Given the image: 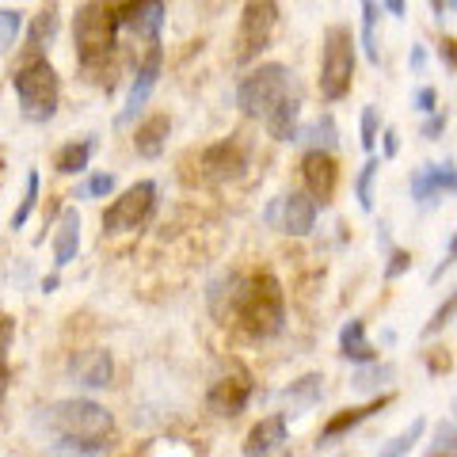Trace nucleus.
Here are the masks:
<instances>
[{"label":"nucleus","mask_w":457,"mask_h":457,"mask_svg":"<svg viewBox=\"0 0 457 457\" xmlns=\"http://www.w3.org/2000/svg\"><path fill=\"white\" fill-rule=\"evenodd\" d=\"M339 354H343L347 362H354V366L378 362V347L370 343L366 324H362L359 317H351L347 324H343V332H339Z\"/></svg>","instance_id":"19"},{"label":"nucleus","mask_w":457,"mask_h":457,"mask_svg":"<svg viewBox=\"0 0 457 457\" xmlns=\"http://www.w3.org/2000/svg\"><path fill=\"white\" fill-rule=\"evenodd\" d=\"M378 0H362V50L370 65H381V50H378Z\"/></svg>","instance_id":"26"},{"label":"nucleus","mask_w":457,"mask_h":457,"mask_svg":"<svg viewBox=\"0 0 457 457\" xmlns=\"http://www.w3.org/2000/svg\"><path fill=\"white\" fill-rule=\"evenodd\" d=\"M12 339H16V320H12L8 312H0V359H4V351L12 347Z\"/></svg>","instance_id":"40"},{"label":"nucleus","mask_w":457,"mask_h":457,"mask_svg":"<svg viewBox=\"0 0 457 457\" xmlns=\"http://www.w3.org/2000/svg\"><path fill=\"white\" fill-rule=\"evenodd\" d=\"M35 198H38V171H27V187H23V198H20V210L12 213V228H23L27 218L35 210Z\"/></svg>","instance_id":"30"},{"label":"nucleus","mask_w":457,"mask_h":457,"mask_svg":"<svg viewBox=\"0 0 457 457\" xmlns=\"http://www.w3.org/2000/svg\"><path fill=\"white\" fill-rule=\"evenodd\" d=\"M20 27H23V16L16 8H0V54L16 46V35H20Z\"/></svg>","instance_id":"31"},{"label":"nucleus","mask_w":457,"mask_h":457,"mask_svg":"<svg viewBox=\"0 0 457 457\" xmlns=\"http://www.w3.org/2000/svg\"><path fill=\"white\" fill-rule=\"evenodd\" d=\"M248 339H270L282 332L286 324V294L282 282L270 270H255V275L228 278V312Z\"/></svg>","instance_id":"2"},{"label":"nucleus","mask_w":457,"mask_h":457,"mask_svg":"<svg viewBox=\"0 0 457 457\" xmlns=\"http://www.w3.org/2000/svg\"><path fill=\"white\" fill-rule=\"evenodd\" d=\"M237 107L248 119H260L275 141H297V119H302V88L290 65L263 62L237 84Z\"/></svg>","instance_id":"1"},{"label":"nucleus","mask_w":457,"mask_h":457,"mask_svg":"<svg viewBox=\"0 0 457 457\" xmlns=\"http://www.w3.org/2000/svg\"><path fill=\"white\" fill-rule=\"evenodd\" d=\"M442 57L450 62V69H457V38H442Z\"/></svg>","instance_id":"42"},{"label":"nucleus","mask_w":457,"mask_h":457,"mask_svg":"<svg viewBox=\"0 0 457 457\" xmlns=\"http://www.w3.org/2000/svg\"><path fill=\"white\" fill-rule=\"evenodd\" d=\"M411 104H416L420 114H435V111H438V92H435V88H420Z\"/></svg>","instance_id":"38"},{"label":"nucleus","mask_w":457,"mask_h":457,"mask_svg":"<svg viewBox=\"0 0 457 457\" xmlns=\"http://www.w3.org/2000/svg\"><path fill=\"white\" fill-rule=\"evenodd\" d=\"M161 65H164V50H161V46H149L145 57H141V65H137V73H134L130 92H126V104H122V111H119V126L134 122V114L145 107V99L153 96L156 80H161Z\"/></svg>","instance_id":"14"},{"label":"nucleus","mask_w":457,"mask_h":457,"mask_svg":"<svg viewBox=\"0 0 457 457\" xmlns=\"http://www.w3.org/2000/svg\"><path fill=\"white\" fill-rule=\"evenodd\" d=\"M198 168L210 183H228V179H240L248 171V145L240 137H225L218 145L203 149L198 156Z\"/></svg>","instance_id":"11"},{"label":"nucleus","mask_w":457,"mask_h":457,"mask_svg":"<svg viewBox=\"0 0 457 457\" xmlns=\"http://www.w3.org/2000/svg\"><path fill=\"white\" fill-rule=\"evenodd\" d=\"M320 396H324V374H305V378H297L290 389L282 393L286 400V416H297V411H305L312 404H320Z\"/></svg>","instance_id":"22"},{"label":"nucleus","mask_w":457,"mask_h":457,"mask_svg":"<svg viewBox=\"0 0 457 457\" xmlns=\"http://www.w3.org/2000/svg\"><path fill=\"white\" fill-rule=\"evenodd\" d=\"M408 191H411V203H420V206H431V203H438V198L457 195V164L453 161H442V164L416 168V176H411Z\"/></svg>","instance_id":"13"},{"label":"nucleus","mask_w":457,"mask_h":457,"mask_svg":"<svg viewBox=\"0 0 457 457\" xmlns=\"http://www.w3.org/2000/svg\"><path fill=\"white\" fill-rule=\"evenodd\" d=\"M457 317V290L446 297V302H442L438 309H435V317L431 320H427V328H423V336H438L442 332V328H446L450 320Z\"/></svg>","instance_id":"33"},{"label":"nucleus","mask_w":457,"mask_h":457,"mask_svg":"<svg viewBox=\"0 0 457 457\" xmlns=\"http://www.w3.org/2000/svg\"><path fill=\"white\" fill-rule=\"evenodd\" d=\"M54 35H57V4H46V8H42L38 16H35V23H31V35H27V50L38 54L42 46H50Z\"/></svg>","instance_id":"25"},{"label":"nucleus","mask_w":457,"mask_h":457,"mask_svg":"<svg viewBox=\"0 0 457 457\" xmlns=\"http://www.w3.org/2000/svg\"><path fill=\"white\" fill-rule=\"evenodd\" d=\"M423 431H427V420H423V416H420V420H411V427H404V431H400L396 438L385 442L378 457H408L411 446H416V442L423 438Z\"/></svg>","instance_id":"27"},{"label":"nucleus","mask_w":457,"mask_h":457,"mask_svg":"<svg viewBox=\"0 0 457 457\" xmlns=\"http://www.w3.org/2000/svg\"><path fill=\"white\" fill-rule=\"evenodd\" d=\"M408 65H411V69H416V73H423V65H427V50H423V46H416V50H411V57H408Z\"/></svg>","instance_id":"44"},{"label":"nucleus","mask_w":457,"mask_h":457,"mask_svg":"<svg viewBox=\"0 0 457 457\" xmlns=\"http://www.w3.org/2000/svg\"><path fill=\"white\" fill-rule=\"evenodd\" d=\"M4 396H8V366L0 359V404H4Z\"/></svg>","instance_id":"45"},{"label":"nucleus","mask_w":457,"mask_h":457,"mask_svg":"<svg viewBox=\"0 0 457 457\" xmlns=\"http://www.w3.org/2000/svg\"><path fill=\"white\" fill-rule=\"evenodd\" d=\"M77 252H80V213L69 206L62 218H57V228H54V263L69 267L77 260Z\"/></svg>","instance_id":"20"},{"label":"nucleus","mask_w":457,"mask_h":457,"mask_svg":"<svg viewBox=\"0 0 457 457\" xmlns=\"http://www.w3.org/2000/svg\"><path fill=\"white\" fill-rule=\"evenodd\" d=\"M252 396H255V378H252V370H248L245 362L228 359V366H225L221 374L213 378V385H210L206 408H210L218 420H237L240 411L252 404Z\"/></svg>","instance_id":"8"},{"label":"nucleus","mask_w":457,"mask_h":457,"mask_svg":"<svg viewBox=\"0 0 457 457\" xmlns=\"http://www.w3.org/2000/svg\"><path fill=\"white\" fill-rule=\"evenodd\" d=\"M453 263H457V233L450 237V245H446V255H442V263H438V267L431 270V282H438V278L446 275V270H450Z\"/></svg>","instance_id":"39"},{"label":"nucleus","mask_w":457,"mask_h":457,"mask_svg":"<svg viewBox=\"0 0 457 457\" xmlns=\"http://www.w3.org/2000/svg\"><path fill=\"white\" fill-rule=\"evenodd\" d=\"M423 457H457V423L442 420L435 427V438H431V446H427Z\"/></svg>","instance_id":"29"},{"label":"nucleus","mask_w":457,"mask_h":457,"mask_svg":"<svg viewBox=\"0 0 457 457\" xmlns=\"http://www.w3.org/2000/svg\"><path fill=\"white\" fill-rule=\"evenodd\" d=\"M309 141V149H324V153H332L339 145V130H336V119L332 114H320L312 126H305V130H297V141Z\"/></svg>","instance_id":"24"},{"label":"nucleus","mask_w":457,"mask_h":457,"mask_svg":"<svg viewBox=\"0 0 457 457\" xmlns=\"http://www.w3.org/2000/svg\"><path fill=\"white\" fill-rule=\"evenodd\" d=\"M411 267V252H404V248H393L389 252V267H385V278H400V275H404V270Z\"/></svg>","instance_id":"36"},{"label":"nucleus","mask_w":457,"mask_h":457,"mask_svg":"<svg viewBox=\"0 0 457 457\" xmlns=\"http://www.w3.org/2000/svg\"><path fill=\"white\" fill-rule=\"evenodd\" d=\"M442 130H446V114L435 111V114H427V122H423V130H420V134H423L427 141H438Z\"/></svg>","instance_id":"37"},{"label":"nucleus","mask_w":457,"mask_h":457,"mask_svg":"<svg viewBox=\"0 0 457 457\" xmlns=\"http://www.w3.org/2000/svg\"><path fill=\"white\" fill-rule=\"evenodd\" d=\"M73 42H77V62L84 69V77L104 80V73L111 69L114 46H119V23H114V12L107 8V0H88L77 12Z\"/></svg>","instance_id":"4"},{"label":"nucleus","mask_w":457,"mask_h":457,"mask_svg":"<svg viewBox=\"0 0 457 457\" xmlns=\"http://www.w3.org/2000/svg\"><path fill=\"white\" fill-rule=\"evenodd\" d=\"M378 171H381V161L378 156H370V161L359 168V179H354V198H359V206L370 213L374 210V183H378Z\"/></svg>","instance_id":"28"},{"label":"nucleus","mask_w":457,"mask_h":457,"mask_svg":"<svg viewBox=\"0 0 457 457\" xmlns=\"http://www.w3.org/2000/svg\"><path fill=\"white\" fill-rule=\"evenodd\" d=\"M278 0H248L240 8V23H237V38H233V57L237 65H252L260 62V54L270 46L275 38V27H278Z\"/></svg>","instance_id":"7"},{"label":"nucleus","mask_w":457,"mask_h":457,"mask_svg":"<svg viewBox=\"0 0 457 457\" xmlns=\"http://www.w3.org/2000/svg\"><path fill=\"white\" fill-rule=\"evenodd\" d=\"M396 153H400V141H396V130L389 126V130H385V156H389V161H393Z\"/></svg>","instance_id":"43"},{"label":"nucleus","mask_w":457,"mask_h":457,"mask_svg":"<svg viewBox=\"0 0 457 457\" xmlns=\"http://www.w3.org/2000/svg\"><path fill=\"white\" fill-rule=\"evenodd\" d=\"M381 8L389 12V16H396V20H404V12H408V0H381Z\"/></svg>","instance_id":"41"},{"label":"nucleus","mask_w":457,"mask_h":457,"mask_svg":"<svg viewBox=\"0 0 457 457\" xmlns=\"http://www.w3.org/2000/svg\"><path fill=\"white\" fill-rule=\"evenodd\" d=\"M114 191V176L111 171H99V176H88V183L80 187V198H104Z\"/></svg>","instance_id":"34"},{"label":"nucleus","mask_w":457,"mask_h":457,"mask_svg":"<svg viewBox=\"0 0 457 457\" xmlns=\"http://www.w3.org/2000/svg\"><path fill=\"white\" fill-rule=\"evenodd\" d=\"M168 134H171V119H168V114H149V119L137 126V134H134L137 156H145V161H156V156L168 149Z\"/></svg>","instance_id":"21"},{"label":"nucleus","mask_w":457,"mask_h":457,"mask_svg":"<svg viewBox=\"0 0 457 457\" xmlns=\"http://www.w3.org/2000/svg\"><path fill=\"white\" fill-rule=\"evenodd\" d=\"M302 183H305V195H309L317 206L332 203L336 183H339V168H336V161H332V153L309 149V153L302 156Z\"/></svg>","instance_id":"15"},{"label":"nucleus","mask_w":457,"mask_h":457,"mask_svg":"<svg viewBox=\"0 0 457 457\" xmlns=\"http://www.w3.org/2000/svg\"><path fill=\"white\" fill-rule=\"evenodd\" d=\"M156 198H161V191H156L153 179L126 187L104 213V233H134V228H141L156 213Z\"/></svg>","instance_id":"9"},{"label":"nucleus","mask_w":457,"mask_h":457,"mask_svg":"<svg viewBox=\"0 0 457 457\" xmlns=\"http://www.w3.org/2000/svg\"><path fill=\"white\" fill-rule=\"evenodd\" d=\"M359 130H362V149L366 153H374V145H378V107H362V126H359Z\"/></svg>","instance_id":"35"},{"label":"nucleus","mask_w":457,"mask_h":457,"mask_svg":"<svg viewBox=\"0 0 457 457\" xmlns=\"http://www.w3.org/2000/svg\"><path fill=\"white\" fill-rule=\"evenodd\" d=\"M389 404H393V393L366 400V404H359V408H343V411H336V416L320 427L317 446H332L336 438H343L347 431H354V427H359V423H366L370 416H378V411H381V408H389Z\"/></svg>","instance_id":"16"},{"label":"nucleus","mask_w":457,"mask_h":457,"mask_svg":"<svg viewBox=\"0 0 457 457\" xmlns=\"http://www.w3.org/2000/svg\"><path fill=\"white\" fill-rule=\"evenodd\" d=\"M119 35H130L149 46H161V31H164V0H130L114 12Z\"/></svg>","instance_id":"10"},{"label":"nucleus","mask_w":457,"mask_h":457,"mask_svg":"<svg viewBox=\"0 0 457 457\" xmlns=\"http://www.w3.org/2000/svg\"><path fill=\"white\" fill-rule=\"evenodd\" d=\"M354 31L347 23H332L324 31V46H320V99L324 104H339L351 96L354 84Z\"/></svg>","instance_id":"5"},{"label":"nucleus","mask_w":457,"mask_h":457,"mask_svg":"<svg viewBox=\"0 0 457 457\" xmlns=\"http://www.w3.org/2000/svg\"><path fill=\"white\" fill-rule=\"evenodd\" d=\"M267 221L286 237H309L317 225V203L305 191H290L267 210Z\"/></svg>","instance_id":"12"},{"label":"nucleus","mask_w":457,"mask_h":457,"mask_svg":"<svg viewBox=\"0 0 457 457\" xmlns=\"http://www.w3.org/2000/svg\"><path fill=\"white\" fill-rule=\"evenodd\" d=\"M92 153H96V141L84 137V141H69L54 153V168L62 171V176H77V171H88L92 164Z\"/></svg>","instance_id":"23"},{"label":"nucleus","mask_w":457,"mask_h":457,"mask_svg":"<svg viewBox=\"0 0 457 457\" xmlns=\"http://www.w3.org/2000/svg\"><path fill=\"white\" fill-rule=\"evenodd\" d=\"M12 88H16L20 111L27 122H50L62 104V80H57L54 65L46 57H31L23 69H16L12 77Z\"/></svg>","instance_id":"6"},{"label":"nucleus","mask_w":457,"mask_h":457,"mask_svg":"<svg viewBox=\"0 0 457 457\" xmlns=\"http://www.w3.org/2000/svg\"><path fill=\"white\" fill-rule=\"evenodd\" d=\"M431 4H435V12H438V16H442V8H446V0H431Z\"/></svg>","instance_id":"46"},{"label":"nucleus","mask_w":457,"mask_h":457,"mask_svg":"<svg viewBox=\"0 0 457 457\" xmlns=\"http://www.w3.org/2000/svg\"><path fill=\"white\" fill-rule=\"evenodd\" d=\"M446 8H453V12H457V0H446Z\"/></svg>","instance_id":"47"},{"label":"nucleus","mask_w":457,"mask_h":457,"mask_svg":"<svg viewBox=\"0 0 457 457\" xmlns=\"http://www.w3.org/2000/svg\"><path fill=\"white\" fill-rule=\"evenodd\" d=\"M69 374H73L77 385H84V389H107L114 378V359L104 347L80 351V354H73V362H69Z\"/></svg>","instance_id":"17"},{"label":"nucleus","mask_w":457,"mask_h":457,"mask_svg":"<svg viewBox=\"0 0 457 457\" xmlns=\"http://www.w3.org/2000/svg\"><path fill=\"white\" fill-rule=\"evenodd\" d=\"M42 423H46L50 435H57V442H65V446H73L88 457L104 453L114 435V416L104 404L84 400V396H69V400H57V404L42 408Z\"/></svg>","instance_id":"3"},{"label":"nucleus","mask_w":457,"mask_h":457,"mask_svg":"<svg viewBox=\"0 0 457 457\" xmlns=\"http://www.w3.org/2000/svg\"><path fill=\"white\" fill-rule=\"evenodd\" d=\"M286 411H275V416H267V420H260L248 431V438H245V457H270L275 453L282 442H286Z\"/></svg>","instance_id":"18"},{"label":"nucleus","mask_w":457,"mask_h":457,"mask_svg":"<svg viewBox=\"0 0 457 457\" xmlns=\"http://www.w3.org/2000/svg\"><path fill=\"white\" fill-rule=\"evenodd\" d=\"M389 378H393V366H378V362H370V366H362L359 374H354V389L370 393V389H378V385H385Z\"/></svg>","instance_id":"32"}]
</instances>
